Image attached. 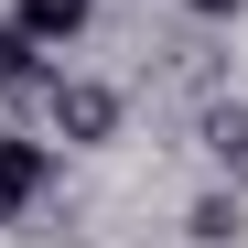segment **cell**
<instances>
[{
	"instance_id": "obj_1",
	"label": "cell",
	"mask_w": 248,
	"mask_h": 248,
	"mask_svg": "<svg viewBox=\"0 0 248 248\" xmlns=\"http://www.w3.org/2000/svg\"><path fill=\"white\" fill-rule=\"evenodd\" d=\"M119 97L108 76H44V119H54V140L65 151H97V140H119Z\"/></svg>"
},
{
	"instance_id": "obj_7",
	"label": "cell",
	"mask_w": 248,
	"mask_h": 248,
	"mask_svg": "<svg viewBox=\"0 0 248 248\" xmlns=\"http://www.w3.org/2000/svg\"><path fill=\"white\" fill-rule=\"evenodd\" d=\"M184 11H194V22H237L248 0H184Z\"/></svg>"
},
{
	"instance_id": "obj_4",
	"label": "cell",
	"mask_w": 248,
	"mask_h": 248,
	"mask_svg": "<svg viewBox=\"0 0 248 248\" xmlns=\"http://www.w3.org/2000/svg\"><path fill=\"white\" fill-rule=\"evenodd\" d=\"M44 76H54L44 44H32L22 22H0V97H44Z\"/></svg>"
},
{
	"instance_id": "obj_6",
	"label": "cell",
	"mask_w": 248,
	"mask_h": 248,
	"mask_svg": "<svg viewBox=\"0 0 248 248\" xmlns=\"http://www.w3.org/2000/svg\"><path fill=\"white\" fill-rule=\"evenodd\" d=\"M184 227H194V248H237V237H248V205H237V194H194Z\"/></svg>"
},
{
	"instance_id": "obj_5",
	"label": "cell",
	"mask_w": 248,
	"mask_h": 248,
	"mask_svg": "<svg viewBox=\"0 0 248 248\" xmlns=\"http://www.w3.org/2000/svg\"><path fill=\"white\" fill-rule=\"evenodd\" d=\"M205 162L248 173V97H216V108H205Z\"/></svg>"
},
{
	"instance_id": "obj_3",
	"label": "cell",
	"mask_w": 248,
	"mask_h": 248,
	"mask_svg": "<svg viewBox=\"0 0 248 248\" xmlns=\"http://www.w3.org/2000/svg\"><path fill=\"white\" fill-rule=\"evenodd\" d=\"M11 22H22L44 54H54V44H76V32L97 22V0H11Z\"/></svg>"
},
{
	"instance_id": "obj_2",
	"label": "cell",
	"mask_w": 248,
	"mask_h": 248,
	"mask_svg": "<svg viewBox=\"0 0 248 248\" xmlns=\"http://www.w3.org/2000/svg\"><path fill=\"white\" fill-rule=\"evenodd\" d=\"M44 184H54V140H0V216H22V205H44Z\"/></svg>"
}]
</instances>
